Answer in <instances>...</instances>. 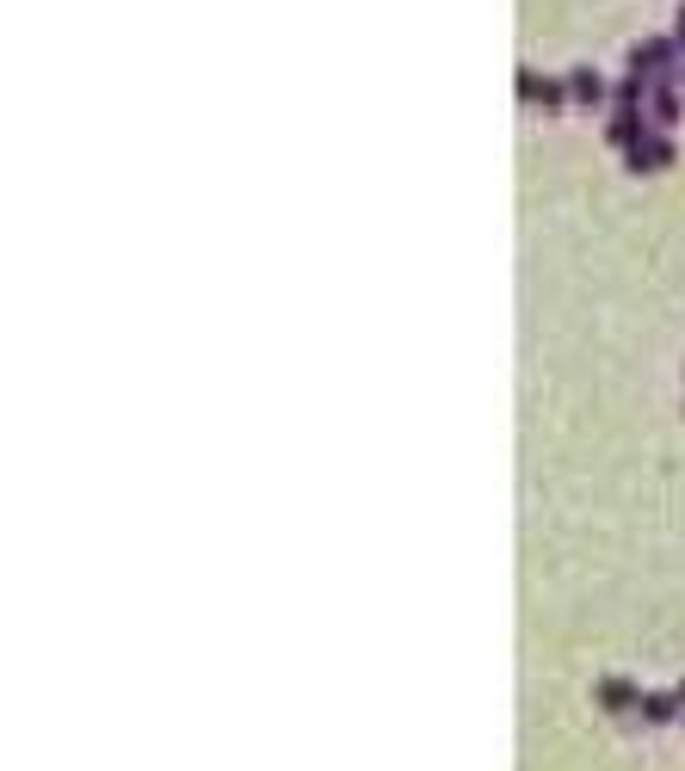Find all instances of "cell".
<instances>
[{"label": "cell", "instance_id": "277c9868", "mask_svg": "<svg viewBox=\"0 0 685 771\" xmlns=\"http://www.w3.org/2000/svg\"><path fill=\"white\" fill-rule=\"evenodd\" d=\"M568 93L581 99V105H593V99H599V75H593V68H574V75H568Z\"/></svg>", "mask_w": 685, "mask_h": 771}, {"label": "cell", "instance_id": "5b68a950", "mask_svg": "<svg viewBox=\"0 0 685 771\" xmlns=\"http://www.w3.org/2000/svg\"><path fill=\"white\" fill-rule=\"evenodd\" d=\"M673 38H679V50H685V0H679V25H673Z\"/></svg>", "mask_w": 685, "mask_h": 771}, {"label": "cell", "instance_id": "7a4b0ae2", "mask_svg": "<svg viewBox=\"0 0 685 771\" xmlns=\"http://www.w3.org/2000/svg\"><path fill=\"white\" fill-rule=\"evenodd\" d=\"M667 161V136H648V142H630V167H661Z\"/></svg>", "mask_w": 685, "mask_h": 771}, {"label": "cell", "instance_id": "6da1fadb", "mask_svg": "<svg viewBox=\"0 0 685 771\" xmlns=\"http://www.w3.org/2000/svg\"><path fill=\"white\" fill-rule=\"evenodd\" d=\"M519 93H525V99H537V105H562L568 81H544V75H531V68H525V75H519Z\"/></svg>", "mask_w": 685, "mask_h": 771}, {"label": "cell", "instance_id": "3957f363", "mask_svg": "<svg viewBox=\"0 0 685 771\" xmlns=\"http://www.w3.org/2000/svg\"><path fill=\"white\" fill-rule=\"evenodd\" d=\"M673 112H679V87H673V75H661V81H655V118L667 124Z\"/></svg>", "mask_w": 685, "mask_h": 771}]
</instances>
